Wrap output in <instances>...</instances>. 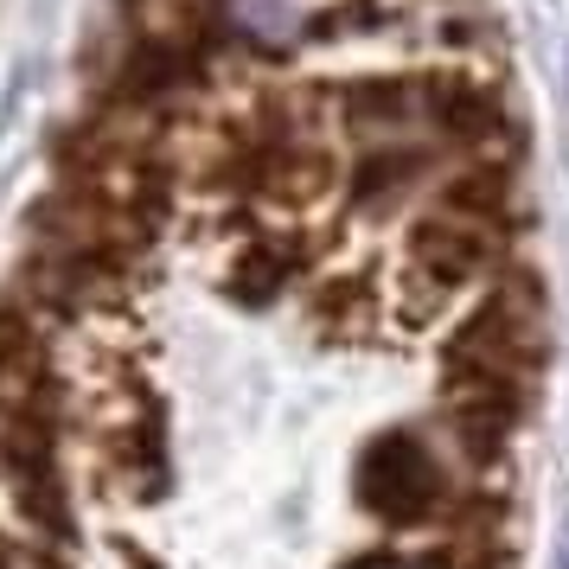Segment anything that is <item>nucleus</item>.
Wrapping results in <instances>:
<instances>
[{
    "label": "nucleus",
    "instance_id": "nucleus-1",
    "mask_svg": "<svg viewBox=\"0 0 569 569\" xmlns=\"http://www.w3.org/2000/svg\"><path fill=\"white\" fill-rule=\"evenodd\" d=\"M543 288L512 269L473 301L455 339H448V385H512L531 390L543 371Z\"/></svg>",
    "mask_w": 569,
    "mask_h": 569
},
{
    "label": "nucleus",
    "instance_id": "nucleus-2",
    "mask_svg": "<svg viewBox=\"0 0 569 569\" xmlns=\"http://www.w3.org/2000/svg\"><path fill=\"white\" fill-rule=\"evenodd\" d=\"M352 487H359V506L378 512L385 525H448L455 506H461V487H455V461L436 436L422 429H385L352 467Z\"/></svg>",
    "mask_w": 569,
    "mask_h": 569
},
{
    "label": "nucleus",
    "instance_id": "nucleus-3",
    "mask_svg": "<svg viewBox=\"0 0 569 569\" xmlns=\"http://www.w3.org/2000/svg\"><path fill=\"white\" fill-rule=\"evenodd\" d=\"M506 276V231L455 218V211L429 206L410 224V257H403V295H416V320L441 313L455 295Z\"/></svg>",
    "mask_w": 569,
    "mask_h": 569
},
{
    "label": "nucleus",
    "instance_id": "nucleus-4",
    "mask_svg": "<svg viewBox=\"0 0 569 569\" xmlns=\"http://www.w3.org/2000/svg\"><path fill=\"white\" fill-rule=\"evenodd\" d=\"M327 129H333L352 154H378V148H441L436 71L339 83L333 97H327Z\"/></svg>",
    "mask_w": 569,
    "mask_h": 569
},
{
    "label": "nucleus",
    "instance_id": "nucleus-5",
    "mask_svg": "<svg viewBox=\"0 0 569 569\" xmlns=\"http://www.w3.org/2000/svg\"><path fill=\"white\" fill-rule=\"evenodd\" d=\"M525 397L531 390H512V385H448V403H441L448 455L467 467H499L512 455Z\"/></svg>",
    "mask_w": 569,
    "mask_h": 569
},
{
    "label": "nucleus",
    "instance_id": "nucleus-6",
    "mask_svg": "<svg viewBox=\"0 0 569 569\" xmlns=\"http://www.w3.org/2000/svg\"><path fill=\"white\" fill-rule=\"evenodd\" d=\"M333 7L327 0H211V39L250 46V52H295L333 32Z\"/></svg>",
    "mask_w": 569,
    "mask_h": 569
},
{
    "label": "nucleus",
    "instance_id": "nucleus-7",
    "mask_svg": "<svg viewBox=\"0 0 569 569\" xmlns=\"http://www.w3.org/2000/svg\"><path fill=\"white\" fill-rule=\"evenodd\" d=\"M288 276H295V250H282V243H243V250H237L231 282H237L243 301H269Z\"/></svg>",
    "mask_w": 569,
    "mask_h": 569
},
{
    "label": "nucleus",
    "instance_id": "nucleus-8",
    "mask_svg": "<svg viewBox=\"0 0 569 569\" xmlns=\"http://www.w3.org/2000/svg\"><path fill=\"white\" fill-rule=\"evenodd\" d=\"M352 569H455L448 557H359Z\"/></svg>",
    "mask_w": 569,
    "mask_h": 569
}]
</instances>
